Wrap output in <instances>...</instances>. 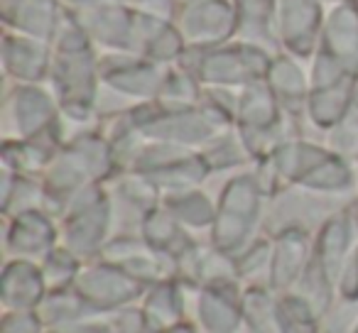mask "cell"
<instances>
[]
</instances>
